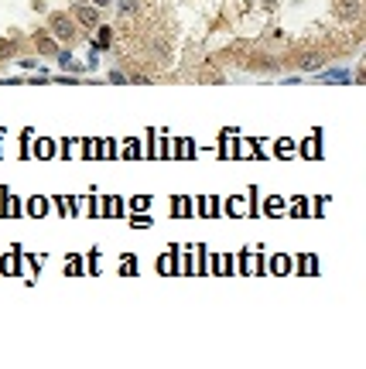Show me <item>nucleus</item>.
I'll use <instances>...</instances> for the list:
<instances>
[{"label": "nucleus", "instance_id": "nucleus-2", "mask_svg": "<svg viewBox=\"0 0 366 369\" xmlns=\"http://www.w3.org/2000/svg\"><path fill=\"white\" fill-rule=\"evenodd\" d=\"M76 21L86 24V28H96V24H100V11H96L92 4H82V7H76Z\"/></svg>", "mask_w": 366, "mask_h": 369}, {"label": "nucleus", "instance_id": "nucleus-6", "mask_svg": "<svg viewBox=\"0 0 366 369\" xmlns=\"http://www.w3.org/2000/svg\"><path fill=\"white\" fill-rule=\"evenodd\" d=\"M322 79H325V82H346V79H349V72H343V69H339V72H325Z\"/></svg>", "mask_w": 366, "mask_h": 369}, {"label": "nucleus", "instance_id": "nucleus-8", "mask_svg": "<svg viewBox=\"0 0 366 369\" xmlns=\"http://www.w3.org/2000/svg\"><path fill=\"white\" fill-rule=\"evenodd\" d=\"M7 51H14V45H11V41H0V58L7 55Z\"/></svg>", "mask_w": 366, "mask_h": 369}, {"label": "nucleus", "instance_id": "nucleus-7", "mask_svg": "<svg viewBox=\"0 0 366 369\" xmlns=\"http://www.w3.org/2000/svg\"><path fill=\"white\" fill-rule=\"evenodd\" d=\"M120 11L130 17V14H137V0H120Z\"/></svg>", "mask_w": 366, "mask_h": 369}, {"label": "nucleus", "instance_id": "nucleus-3", "mask_svg": "<svg viewBox=\"0 0 366 369\" xmlns=\"http://www.w3.org/2000/svg\"><path fill=\"white\" fill-rule=\"evenodd\" d=\"M35 45H38V51H45V55H58V48H55V41H52V35H35Z\"/></svg>", "mask_w": 366, "mask_h": 369}, {"label": "nucleus", "instance_id": "nucleus-9", "mask_svg": "<svg viewBox=\"0 0 366 369\" xmlns=\"http://www.w3.org/2000/svg\"><path fill=\"white\" fill-rule=\"evenodd\" d=\"M103 4H110V0H92V7H103Z\"/></svg>", "mask_w": 366, "mask_h": 369}, {"label": "nucleus", "instance_id": "nucleus-1", "mask_svg": "<svg viewBox=\"0 0 366 369\" xmlns=\"http://www.w3.org/2000/svg\"><path fill=\"white\" fill-rule=\"evenodd\" d=\"M72 35H76V28H72L69 17H65V14H52V38H62V41H69Z\"/></svg>", "mask_w": 366, "mask_h": 369}, {"label": "nucleus", "instance_id": "nucleus-4", "mask_svg": "<svg viewBox=\"0 0 366 369\" xmlns=\"http://www.w3.org/2000/svg\"><path fill=\"white\" fill-rule=\"evenodd\" d=\"M301 69H305V72H315V69H322V58H319V55L301 58Z\"/></svg>", "mask_w": 366, "mask_h": 369}, {"label": "nucleus", "instance_id": "nucleus-5", "mask_svg": "<svg viewBox=\"0 0 366 369\" xmlns=\"http://www.w3.org/2000/svg\"><path fill=\"white\" fill-rule=\"evenodd\" d=\"M110 38H113V31H110V28H100V38H96V48H110Z\"/></svg>", "mask_w": 366, "mask_h": 369}]
</instances>
